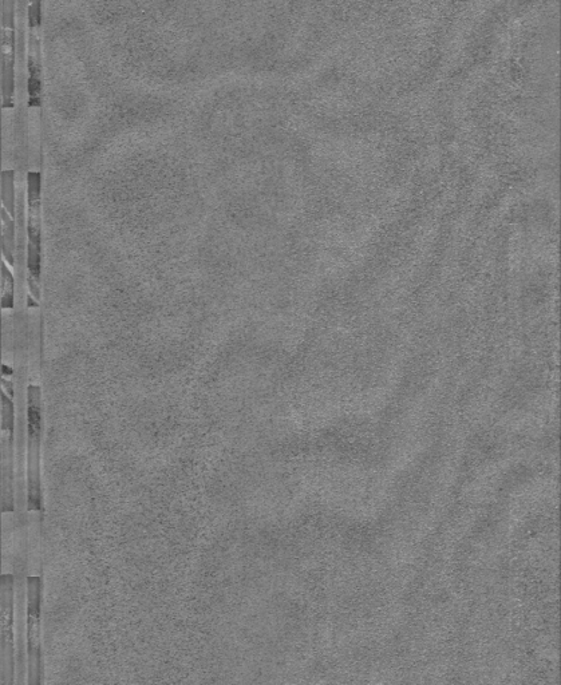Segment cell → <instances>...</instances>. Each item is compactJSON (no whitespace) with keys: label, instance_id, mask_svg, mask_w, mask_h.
Returning <instances> with one entry per match:
<instances>
[{"label":"cell","instance_id":"1","mask_svg":"<svg viewBox=\"0 0 561 685\" xmlns=\"http://www.w3.org/2000/svg\"><path fill=\"white\" fill-rule=\"evenodd\" d=\"M27 283L31 296L41 298V174L29 173L27 177Z\"/></svg>","mask_w":561,"mask_h":685},{"label":"cell","instance_id":"2","mask_svg":"<svg viewBox=\"0 0 561 685\" xmlns=\"http://www.w3.org/2000/svg\"><path fill=\"white\" fill-rule=\"evenodd\" d=\"M29 398V458H30V509L39 508V479L38 461L39 434H41V391L39 387L30 386L27 390Z\"/></svg>","mask_w":561,"mask_h":685},{"label":"cell","instance_id":"3","mask_svg":"<svg viewBox=\"0 0 561 685\" xmlns=\"http://www.w3.org/2000/svg\"><path fill=\"white\" fill-rule=\"evenodd\" d=\"M41 586L38 578L29 580V645L31 675H38L39 667V596Z\"/></svg>","mask_w":561,"mask_h":685},{"label":"cell","instance_id":"4","mask_svg":"<svg viewBox=\"0 0 561 685\" xmlns=\"http://www.w3.org/2000/svg\"><path fill=\"white\" fill-rule=\"evenodd\" d=\"M2 252L5 260L10 265L15 264V251H17V244H15V221L14 217L10 215L7 209L2 208Z\"/></svg>","mask_w":561,"mask_h":685},{"label":"cell","instance_id":"5","mask_svg":"<svg viewBox=\"0 0 561 685\" xmlns=\"http://www.w3.org/2000/svg\"><path fill=\"white\" fill-rule=\"evenodd\" d=\"M2 204L10 215L15 217L17 204H15V173L13 170H5L2 173Z\"/></svg>","mask_w":561,"mask_h":685},{"label":"cell","instance_id":"6","mask_svg":"<svg viewBox=\"0 0 561 685\" xmlns=\"http://www.w3.org/2000/svg\"><path fill=\"white\" fill-rule=\"evenodd\" d=\"M7 261L2 263V307L5 310L14 306L15 280Z\"/></svg>","mask_w":561,"mask_h":685}]
</instances>
